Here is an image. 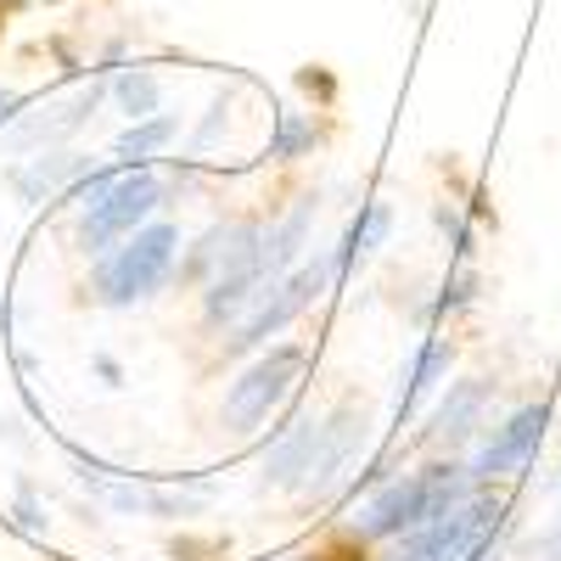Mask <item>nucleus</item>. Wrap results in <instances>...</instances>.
Listing matches in <instances>:
<instances>
[{"label": "nucleus", "instance_id": "3", "mask_svg": "<svg viewBox=\"0 0 561 561\" xmlns=\"http://www.w3.org/2000/svg\"><path fill=\"white\" fill-rule=\"evenodd\" d=\"M337 287V259L332 253H314V259H304L298 270H287L280 280H270V287L253 298V309L230 325V337H225V354L237 359V354H253V348H264L270 337H280L287 325L320 298V293H332Z\"/></svg>", "mask_w": 561, "mask_h": 561}, {"label": "nucleus", "instance_id": "17", "mask_svg": "<svg viewBox=\"0 0 561 561\" xmlns=\"http://www.w3.org/2000/svg\"><path fill=\"white\" fill-rule=\"evenodd\" d=\"M113 96H118V107L129 113V124H135V118H152V113H163V79H158L152 68H124V73L113 79Z\"/></svg>", "mask_w": 561, "mask_h": 561}, {"label": "nucleus", "instance_id": "19", "mask_svg": "<svg viewBox=\"0 0 561 561\" xmlns=\"http://www.w3.org/2000/svg\"><path fill=\"white\" fill-rule=\"evenodd\" d=\"M208 505V494H169V489H147V511L152 517H197V511Z\"/></svg>", "mask_w": 561, "mask_h": 561}, {"label": "nucleus", "instance_id": "21", "mask_svg": "<svg viewBox=\"0 0 561 561\" xmlns=\"http://www.w3.org/2000/svg\"><path fill=\"white\" fill-rule=\"evenodd\" d=\"M225 113H230V107H225V96H219V102H214V107H208V124H203V129H197V140H192V147H208V140H214V135H219V124H225Z\"/></svg>", "mask_w": 561, "mask_h": 561}, {"label": "nucleus", "instance_id": "15", "mask_svg": "<svg viewBox=\"0 0 561 561\" xmlns=\"http://www.w3.org/2000/svg\"><path fill=\"white\" fill-rule=\"evenodd\" d=\"M449 365H455V343H444V337H427L415 348V365L404 370V382H399V393H393V404H399V415L410 410V404H421L444 377H449Z\"/></svg>", "mask_w": 561, "mask_h": 561}, {"label": "nucleus", "instance_id": "12", "mask_svg": "<svg viewBox=\"0 0 561 561\" xmlns=\"http://www.w3.org/2000/svg\"><path fill=\"white\" fill-rule=\"evenodd\" d=\"M309 225H314V197H298L287 219L264 230V280H280L287 270H298V264H304Z\"/></svg>", "mask_w": 561, "mask_h": 561}, {"label": "nucleus", "instance_id": "24", "mask_svg": "<svg viewBox=\"0 0 561 561\" xmlns=\"http://www.w3.org/2000/svg\"><path fill=\"white\" fill-rule=\"evenodd\" d=\"M550 556L561 561V517H556V534H550Z\"/></svg>", "mask_w": 561, "mask_h": 561}, {"label": "nucleus", "instance_id": "23", "mask_svg": "<svg viewBox=\"0 0 561 561\" xmlns=\"http://www.w3.org/2000/svg\"><path fill=\"white\" fill-rule=\"evenodd\" d=\"M23 113V102L12 96V90H0V124H7V118H18Z\"/></svg>", "mask_w": 561, "mask_h": 561}, {"label": "nucleus", "instance_id": "11", "mask_svg": "<svg viewBox=\"0 0 561 561\" xmlns=\"http://www.w3.org/2000/svg\"><path fill=\"white\" fill-rule=\"evenodd\" d=\"M102 90L107 84H84L73 102H62V107H45V113H28L23 124H18V152H34V147H51V140H68L90 113H96V102H102Z\"/></svg>", "mask_w": 561, "mask_h": 561}, {"label": "nucleus", "instance_id": "8", "mask_svg": "<svg viewBox=\"0 0 561 561\" xmlns=\"http://www.w3.org/2000/svg\"><path fill=\"white\" fill-rule=\"evenodd\" d=\"M365 433H370V415L354 410V404H337V410L314 415V444H309V466H304L298 494H325L332 489L343 478V466L365 449Z\"/></svg>", "mask_w": 561, "mask_h": 561}, {"label": "nucleus", "instance_id": "13", "mask_svg": "<svg viewBox=\"0 0 561 561\" xmlns=\"http://www.w3.org/2000/svg\"><path fill=\"white\" fill-rule=\"evenodd\" d=\"M270 287L264 280V270H237V275H214L208 287H203V320L208 325H237L248 309H253V298Z\"/></svg>", "mask_w": 561, "mask_h": 561}, {"label": "nucleus", "instance_id": "18", "mask_svg": "<svg viewBox=\"0 0 561 561\" xmlns=\"http://www.w3.org/2000/svg\"><path fill=\"white\" fill-rule=\"evenodd\" d=\"M320 147V124L309 113H280L275 118V135H270V158L275 163H298V158H314Z\"/></svg>", "mask_w": 561, "mask_h": 561}, {"label": "nucleus", "instance_id": "22", "mask_svg": "<svg viewBox=\"0 0 561 561\" xmlns=\"http://www.w3.org/2000/svg\"><path fill=\"white\" fill-rule=\"evenodd\" d=\"M90 365H96V377H102L107 388H118V382H124V365H118L113 354H96V359H90Z\"/></svg>", "mask_w": 561, "mask_h": 561}, {"label": "nucleus", "instance_id": "7", "mask_svg": "<svg viewBox=\"0 0 561 561\" xmlns=\"http://www.w3.org/2000/svg\"><path fill=\"white\" fill-rule=\"evenodd\" d=\"M545 427H550V404L511 410L500 427L478 444V455L466 460V466H472V478H478V489H489L494 478H511V472H528V460H534L539 444H545Z\"/></svg>", "mask_w": 561, "mask_h": 561}, {"label": "nucleus", "instance_id": "20", "mask_svg": "<svg viewBox=\"0 0 561 561\" xmlns=\"http://www.w3.org/2000/svg\"><path fill=\"white\" fill-rule=\"evenodd\" d=\"M18 517H23L28 534H45V511H39V500H34L28 483H18Z\"/></svg>", "mask_w": 561, "mask_h": 561}, {"label": "nucleus", "instance_id": "5", "mask_svg": "<svg viewBox=\"0 0 561 561\" xmlns=\"http://www.w3.org/2000/svg\"><path fill=\"white\" fill-rule=\"evenodd\" d=\"M500 523H505V500L478 489L472 500H460L455 511L433 517L427 528L404 534L393 561H489Z\"/></svg>", "mask_w": 561, "mask_h": 561}, {"label": "nucleus", "instance_id": "4", "mask_svg": "<svg viewBox=\"0 0 561 561\" xmlns=\"http://www.w3.org/2000/svg\"><path fill=\"white\" fill-rule=\"evenodd\" d=\"M158 208H163V180L147 163L113 174L102 192H90L79 203V253L102 259L107 248H118L124 237H135L140 225H152Z\"/></svg>", "mask_w": 561, "mask_h": 561}, {"label": "nucleus", "instance_id": "2", "mask_svg": "<svg viewBox=\"0 0 561 561\" xmlns=\"http://www.w3.org/2000/svg\"><path fill=\"white\" fill-rule=\"evenodd\" d=\"M174 253H180V230L169 219L140 225L135 237H124L118 248H107L90 270V287H96V304L107 309H135L147 304L163 280L174 275Z\"/></svg>", "mask_w": 561, "mask_h": 561}, {"label": "nucleus", "instance_id": "16", "mask_svg": "<svg viewBox=\"0 0 561 561\" xmlns=\"http://www.w3.org/2000/svg\"><path fill=\"white\" fill-rule=\"evenodd\" d=\"M180 135V118L174 113H152V118H135L118 140H113V158L124 163V169H135V163H152L169 140Z\"/></svg>", "mask_w": 561, "mask_h": 561}, {"label": "nucleus", "instance_id": "9", "mask_svg": "<svg viewBox=\"0 0 561 561\" xmlns=\"http://www.w3.org/2000/svg\"><path fill=\"white\" fill-rule=\"evenodd\" d=\"M489 399H494V382H483V377H472V382H449V393H444V404L433 410V421H427V433H421V444H438V449L466 444V438L478 433V421H483Z\"/></svg>", "mask_w": 561, "mask_h": 561}, {"label": "nucleus", "instance_id": "14", "mask_svg": "<svg viewBox=\"0 0 561 561\" xmlns=\"http://www.w3.org/2000/svg\"><path fill=\"white\" fill-rule=\"evenodd\" d=\"M393 237V203H382V197H370V203H359V214L348 219V237L337 242V280L348 275V264L359 259V253H377L382 242Z\"/></svg>", "mask_w": 561, "mask_h": 561}, {"label": "nucleus", "instance_id": "1", "mask_svg": "<svg viewBox=\"0 0 561 561\" xmlns=\"http://www.w3.org/2000/svg\"><path fill=\"white\" fill-rule=\"evenodd\" d=\"M478 494V478L466 460H433L421 472H404V478H388L377 494L359 505L354 517V539L370 545V539H404L415 528H427L433 517L455 511L460 500Z\"/></svg>", "mask_w": 561, "mask_h": 561}, {"label": "nucleus", "instance_id": "10", "mask_svg": "<svg viewBox=\"0 0 561 561\" xmlns=\"http://www.w3.org/2000/svg\"><path fill=\"white\" fill-rule=\"evenodd\" d=\"M96 169L84 152H45V158H23L7 169V185L23 197V203H45V197H62L73 185Z\"/></svg>", "mask_w": 561, "mask_h": 561}, {"label": "nucleus", "instance_id": "6", "mask_svg": "<svg viewBox=\"0 0 561 561\" xmlns=\"http://www.w3.org/2000/svg\"><path fill=\"white\" fill-rule=\"evenodd\" d=\"M304 365H309V348H304V343H275L270 354H259L242 377L225 388V427H230V433L264 427L270 410L298 388Z\"/></svg>", "mask_w": 561, "mask_h": 561}]
</instances>
